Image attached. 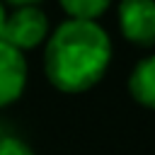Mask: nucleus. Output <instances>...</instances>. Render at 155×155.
I'll list each match as a JSON object with an SVG mask.
<instances>
[{"mask_svg": "<svg viewBox=\"0 0 155 155\" xmlns=\"http://www.w3.org/2000/svg\"><path fill=\"white\" fill-rule=\"evenodd\" d=\"M111 61V39L94 19L61 22L46 39L44 70L61 92H85L94 87Z\"/></svg>", "mask_w": 155, "mask_h": 155, "instance_id": "obj_1", "label": "nucleus"}, {"mask_svg": "<svg viewBox=\"0 0 155 155\" xmlns=\"http://www.w3.org/2000/svg\"><path fill=\"white\" fill-rule=\"evenodd\" d=\"M48 17L39 5H27V7H15L5 17V27L0 34V41L10 44L17 51L34 48L48 39Z\"/></svg>", "mask_w": 155, "mask_h": 155, "instance_id": "obj_2", "label": "nucleus"}, {"mask_svg": "<svg viewBox=\"0 0 155 155\" xmlns=\"http://www.w3.org/2000/svg\"><path fill=\"white\" fill-rule=\"evenodd\" d=\"M119 27L136 46L155 44V0H119Z\"/></svg>", "mask_w": 155, "mask_h": 155, "instance_id": "obj_3", "label": "nucleus"}, {"mask_svg": "<svg viewBox=\"0 0 155 155\" xmlns=\"http://www.w3.org/2000/svg\"><path fill=\"white\" fill-rule=\"evenodd\" d=\"M27 58L22 51L0 41V107L17 102L27 87Z\"/></svg>", "mask_w": 155, "mask_h": 155, "instance_id": "obj_4", "label": "nucleus"}, {"mask_svg": "<svg viewBox=\"0 0 155 155\" xmlns=\"http://www.w3.org/2000/svg\"><path fill=\"white\" fill-rule=\"evenodd\" d=\"M128 92L138 104L155 109V53L133 65L128 75Z\"/></svg>", "mask_w": 155, "mask_h": 155, "instance_id": "obj_5", "label": "nucleus"}, {"mask_svg": "<svg viewBox=\"0 0 155 155\" xmlns=\"http://www.w3.org/2000/svg\"><path fill=\"white\" fill-rule=\"evenodd\" d=\"M61 7L73 19H94L111 5V0H58Z\"/></svg>", "mask_w": 155, "mask_h": 155, "instance_id": "obj_6", "label": "nucleus"}, {"mask_svg": "<svg viewBox=\"0 0 155 155\" xmlns=\"http://www.w3.org/2000/svg\"><path fill=\"white\" fill-rule=\"evenodd\" d=\"M0 155H36L29 143L17 136H0Z\"/></svg>", "mask_w": 155, "mask_h": 155, "instance_id": "obj_7", "label": "nucleus"}, {"mask_svg": "<svg viewBox=\"0 0 155 155\" xmlns=\"http://www.w3.org/2000/svg\"><path fill=\"white\" fill-rule=\"evenodd\" d=\"M15 7H27V5H39V0H7Z\"/></svg>", "mask_w": 155, "mask_h": 155, "instance_id": "obj_8", "label": "nucleus"}, {"mask_svg": "<svg viewBox=\"0 0 155 155\" xmlns=\"http://www.w3.org/2000/svg\"><path fill=\"white\" fill-rule=\"evenodd\" d=\"M5 17H7V12H5V5L0 2V34H2V27H5Z\"/></svg>", "mask_w": 155, "mask_h": 155, "instance_id": "obj_9", "label": "nucleus"}, {"mask_svg": "<svg viewBox=\"0 0 155 155\" xmlns=\"http://www.w3.org/2000/svg\"><path fill=\"white\" fill-rule=\"evenodd\" d=\"M0 136H2V131H0Z\"/></svg>", "mask_w": 155, "mask_h": 155, "instance_id": "obj_10", "label": "nucleus"}]
</instances>
